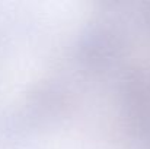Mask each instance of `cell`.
I'll list each match as a JSON object with an SVG mask.
<instances>
[{
    "label": "cell",
    "instance_id": "1",
    "mask_svg": "<svg viewBox=\"0 0 150 149\" xmlns=\"http://www.w3.org/2000/svg\"><path fill=\"white\" fill-rule=\"evenodd\" d=\"M124 46V35L120 28L106 21H96L80 31L74 54L82 67L100 72L115 64L122 54Z\"/></svg>",
    "mask_w": 150,
    "mask_h": 149
},
{
    "label": "cell",
    "instance_id": "2",
    "mask_svg": "<svg viewBox=\"0 0 150 149\" xmlns=\"http://www.w3.org/2000/svg\"><path fill=\"white\" fill-rule=\"evenodd\" d=\"M122 118L130 136L150 140V73L142 67L127 70L120 81Z\"/></svg>",
    "mask_w": 150,
    "mask_h": 149
},
{
    "label": "cell",
    "instance_id": "3",
    "mask_svg": "<svg viewBox=\"0 0 150 149\" xmlns=\"http://www.w3.org/2000/svg\"><path fill=\"white\" fill-rule=\"evenodd\" d=\"M142 22H143L146 31L150 34V1L144 3L142 7Z\"/></svg>",
    "mask_w": 150,
    "mask_h": 149
}]
</instances>
